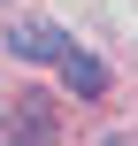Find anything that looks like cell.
Returning a JSON list of instances; mask_svg holds the SVG:
<instances>
[{"label": "cell", "mask_w": 138, "mask_h": 146, "mask_svg": "<svg viewBox=\"0 0 138 146\" xmlns=\"http://www.w3.org/2000/svg\"><path fill=\"white\" fill-rule=\"evenodd\" d=\"M77 38L61 31V23H38V15H23V23H8V54H23V62H61Z\"/></svg>", "instance_id": "6da1fadb"}, {"label": "cell", "mask_w": 138, "mask_h": 146, "mask_svg": "<svg viewBox=\"0 0 138 146\" xmlns=\"http://www.w3.org/2000/svg\"><path fill=\"white\" fill-rule=\"evenodd\" d=\"M61 77H69L77 100H100V92H108V62H100L92 46H69V54H61Z\"/></svg>", "instance_id": "7a4b0ae2"}, {"label": "cell", "mask_w": 138, "mask_h": 146, "mask_svg": "<svg viewBox=\"0 0 138 146\" xmlns=\"http://www.w3.org/2000/svg\"><path fill=\"white\" fill-rule=\"evenodd\" d=\"M108 146H123V139H108Z\"/></svg>", "instance_id": "277c9868"}, {"label": "cell", "mask_w": 138, "mask_h": 146, "mask_svg": "<svg viewBox=\"0 0 138 146\" xmlns=\"http://www.w3.org/2000/svg\"><path fill=\"white\" fill-rule=\"evenodd\" d=\"M15 115H23V146H46V139H54V108H46L38 92H31V100H23Z\"/></svg>", "instance_id": "3957f363"}]
</instances>
